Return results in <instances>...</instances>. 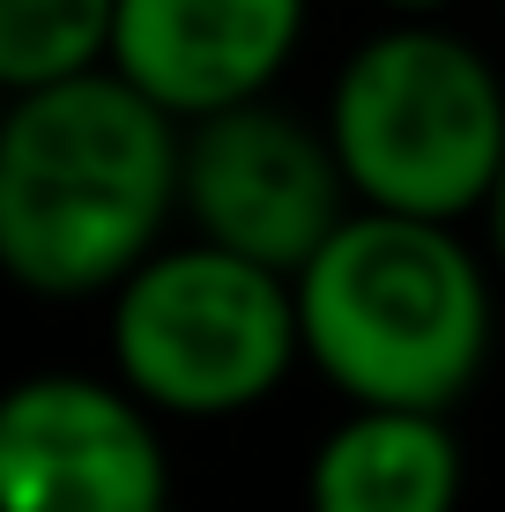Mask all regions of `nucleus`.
Instances as JSON below:
<instances>
[{
	"instance_id": "3",
	"label": "nucleus",
	"mask_w": 505,
	"mask_h": 512,
	"mask_svg": "<svg viewBox=\"0 0 505 512\" xmlns=\"http://www.w3.org/2000/svg\"><path fill=\"white\" fill-rule=\"evenodd\" d=\"M320 127L357 208L468 223L505 171V75L446 23H387L335 67Z\"/></svg>"
},
{
	"instance_id": "7",
	"label": "nucleus",
	"mask_w": 505,
	"mask_h": 512,
	"mask_svg": "<svg viewBox=\"0 0 505 512\" xmlns=\"http://www.w3.org/2000/svg\"><path fill=\"white\" fill-rule=\"evenodd\" d=\"M312 23V0H119L112 75L179 127L275 97Z\"/></svg>"
},
{
	"instance_id": "2",
	"label": "nucleus",
	"mask_w": 505,
	"mask_h": 512,
	"mask_svg": "<svg viewBox=\"0 0 505 512\" xmlns=\"http://www.w3.org/2000/svg\"><path fill=\"white\" fill-rule=\"evenodd\" d=\"M305 364L350 409L454 416L498 342V290L461 223L357 208L298 268Z\"/></svg>"
},
{
	"instance_id": "1",
	"label": "nucleus",
	"mask_w": 505,
	"mask_h": 512,
	"mask_svg": "<svg viewBox=\"0 0 505 512\" xmlns=\"http://www.w3.org/2000/svg\"><path fill=\"white\" fill-rule=\"evenodd\" d=\"M186 127L112 67L8 97L0 112V275L30 297H112L179 216Z\"/></svg>"
},
{
	"instance_id": "6",
	"label": "nucleus",
	"mask_w": 505,
	"mask_h": 512,
	"mask_svg": "<svg viewBox=\"0 0 505 512\" xmlns=\"http://www.w3.org/2000/svg\"><path fill=\"white\" fill-rule=\"evenodd\" d=\"M0 512H171L156 416L119 379H15L0 394Z\"/></svg>"
},
{
	"instance_id": "10",
	"label": "nucleus",
	"mask_w": 505,
	"mask_h": 512,
	"mask_svg": "<svg viewBox=\"0 0 505 512\" xmlns=\"http://www.w3.org/2000/svg\"><path fill=\"white\" fill-rule=\"evenodd\" d=\"M379 8H387L394 23H446L461 0H379Z\"/></svg>"
},
{
	"instance_id": "9",
	"label": "nucleus",
	"mask_w": 505,
	"mask_h": 512,
	"mask_svg": "<svg viewBox=\"0 0 505 512\" xmlns=\"http://www.w3.org/2000/svg\"><path fill=\"white\" fill-rule=\"evenodd\" d=\"M119 0H0V90L30 97L112 67Z\"/></svg>"
},
{
	"instance_id": "5",
	"label": "nucleus",
	"mask_w": 505,
	"mask_h": 512,
	"mask_svg": "<svg viewBox=\"0 0 505 512\" xmlns=\"http://www.w3.org/2000/svg\"><path fill=\"white\" fill-rule=\"evenodd\" d=\"M179 216L194 223V238L298 282L305 260L357 216V193L320 119L260 97L186 127Z\"/></svg>"
},
{
	"instance_id": "4",
	"label": "nucleus",
	"mask_w": 505,
	"mask_h": 512,
	"mask_svg": "<svg viewBox=\"0 0 505 512\" xmlns=\"http://www.w3.org/2000/svg\"><path fill=\"white\" fill-rule=\"evenodd\" d=\"M112 379L149 416H246L305 364L290 275L253 268L208 238H179L112 290Z\"/></svg>"
},
{
	"instance_id": "8",
	"label": "nucleus",
	"mask_w": 505,
	"mask_h": 512,
	"mask_svg": "<svg viewBox=\"0 0 505 512\" xmlns=\"http://www.w3.org/2000/svg\"><path fill=\"white\" fill-rule=\"evenodd\" d=\"M468 453L454 416L350 409L305 461V512H461Z\"/></svg>"
},
{
	"instance_id": "11",
	"label": "nucleus",
	"mask_w": 505,
	"mask_h": 512,
	"mask_svg": "<svg viewBox=\"0 0 505 512\" xmlns=\"http://www.w3.org/2000/svg\"><path fill=\"white\" fill-rule=\"evenodd\" d=\"M483 231H491V253H498V268H505V171H498V193H491V208H483Z\"/></svg>"
}]
</instances>
